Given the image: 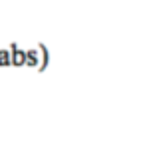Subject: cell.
I'll list each match as a JSON object with an SVG mask.
<instances>
[{
	"label": "cell",
	"mask_w": 145,
	"mask_h": 147,
	"mask_svg": "<svg viewBox=\"0 0 145 147\" xmlns=\"http://www.w3.org/2000/svg\"><path fill=\"white\" fill-rule=\"evenodd\" d=\"M10 58H12L14 68L26 66V50H22L18 44H10Z\"/></svg>",
	"instance_id": "obj_1"
},
{
	"label": "cell",
	"mask_w": 145,
	"mask_h": 147,
	"mask_svg": "<svg viewBox=\"0 0 145 147\" xmlns=\"http://www.w3.org/2000/svg\"><path fill=\"white\" fill-rule=\"evenodd\" d=\"M8 66H12L10 48H0V68H8Z\"/></svg>",
	"instance_id": "obj_4"
},
{
	"label": "cell",
	"mask_w": 145,
	"mask_h": 147,
	"mask_svg": "<svg viewBox=\"0 0 145 147\" xmlns=\"http://www.w3.org/2000/svg\"><path fill=\"white\" fill-rule=\"evenodd\" d=\"M26 66L28 68H38V50H36V46L26 50Z\"/></svg>",
	"instance_id": "obj_3"
},
{
	"label": "cell",
	"mask_w": 145,
	"mask_h": 147,
	"mask_svg": "<svg viewBox=\"0 0 145 147\" xmlns=\"http://www.w3.org/2000/svg\"><path fill=\"white\" fill-rule=\"evenodd\" d=\"M36 50H38V72H44L46 68H48V64H50V52H48V48L44 46V44H36Z\"/></svg>",
	"instance_id": "obj_2"
}]
</instances>
